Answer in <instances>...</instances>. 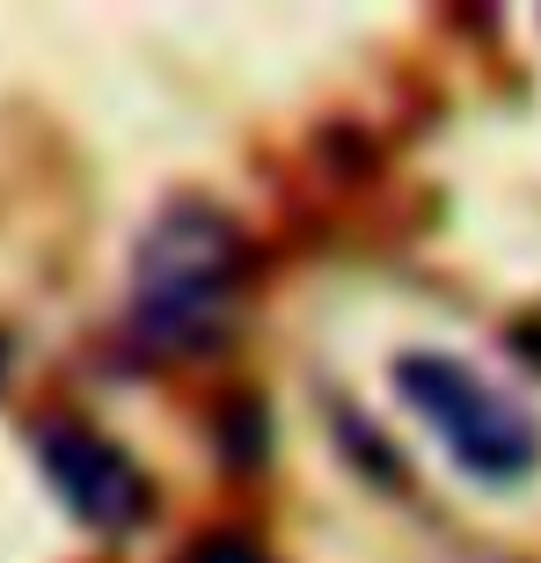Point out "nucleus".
<instances>
[{
	"instance_id": "nucleus-1",
	"label": "nucleus",
	"mask_w": 541,
	"mask_h": 563,
	"mask_svg": "<svg viewBox=\"0 0 541 563\" xmlns=\"http://www.w3.org/2000/svg\"><path fill=\"white\" fill-rule=\"evenodd\" d=\"M242 228L206 198L168 206L140 234L132 256V300L125 336L146 358H206L234 336V300H242Z\"/></svg>"
},
{
	"instance_id": "nucleus-5",
	"label": "nucleus",
	"mask_w": 541,
	"mask_h": 563,
	"mask_svg": "<svg viewBox=\"0 0 541 563\" xmlns=\"http://www.w3.org/2000/svg\"><path fill=\"white\" fill-rule=\"evenodd\" d=\"M512 352H520L527 366H541V314H527V322H512Z\"/></svg>"
},
{
	"instance_id": "nucleus-2",
	"label": "nucleus",
	"mask_w": 541,
	"mask_h": 563,
	"mask_svg": "<svg viewBox=\"0 0 541 563\" xmlns=\"http://www.w3.org/2000/svg\"><path fill=\"white\" fill-rule=\"evenodd\" d=\"M396 396L424 418V432L446 446V461H454L468 483L512 490L520 476H534V461H541L534 418H527L505 388H490L483 374H468L461 358L402 352L396 358Z\"/></svg>"
},
{
	"instance_id": "nucleus-3",
	"label": "nucleus",
	"mask_w": 541,
	"mask_h": 563,
	"mask_svg": "<svg viewBox=\"0 0 541 563\" xmlns=\"http://www.w3.org/2000/svg\"><path fill=\"white\" fill-rule=\"evenodd\" d=\"M30 454H37L52 498L103 542H125L154 520V483L146 468L118 446L110 432H96L88 418H37L30 424Z\"/></svg>"
},
{
	"instance_id": "nucleus-4",
	"label": "nucleus",
	"mask_w": 541,
	"mask_h": 563,
	"mask_svg": "<svg viewBox=\"0 0 541 563\" xmlns=\"http://www.w3.org/2000/svg\"><path fill=\"white\" fill-rule=\"evenodd\" d=\"M176 563H270V556H264V542H256V534H234V527H228V534H206V542H190Z\"/></svg>"
}]
</instances>
